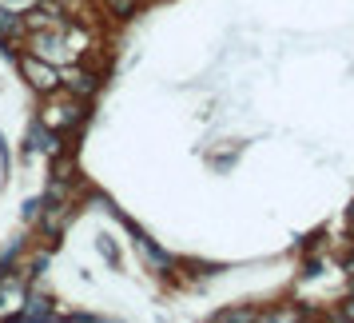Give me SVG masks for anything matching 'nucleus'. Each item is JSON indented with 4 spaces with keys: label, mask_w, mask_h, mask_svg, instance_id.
Listing matches in <instances>:
<instances>
[{
    "label": "nucleus",
    "mask_w": 354,
    "mask_h": 323,
    "mask_svg": "<svg viewBox=\"0 0 354 323\" xmlns=\"http://www.w3.org/2000/svg\"><path fill=\"white\" fill-rule=\"evenodd\" d=\"M84 120V104L72 92L68 96H52V104L40 112V124H48V128H56V132H64V128H76Z\"/></svg>",
    "instance_id": "obj_1"
},
{
    "label": "nucleus",
    "mask_w": 354,
    "mask_h": 323,
    "mask_svg": "<svg viewBox=\"0 0 354 323\" xmlns=\"http://www.w3.org/2000/svg\"><path fill=\"white\" fill-rule=\"evenodd\" d=\"M20 72H24V80L32 84L36 92H44V96H52V92L60 88V72H56L48 60H40V56H24V60H20Z\"/></svg>",
    "instance_id": "obj_2"
},
{
    "label": "nucleus",
    "mask_w": 354,
    "mask_h": 323,
    "mask_svg": "<svg viewBox=\"0 0 354 323\" xmlns=\"http://www.w3.org/2000/svg\"><path fill=\"white\" fill-rule=\"evenodd\" d=\"M32 56L48 60V64H60V60H68L64 33H60V28H40V33H32Z\"/></svg>",
    "instance_id": "obj_3"
},
{
    "label": "nucleus",
    "mask_w": 354,
    "mask_h": 323,
    "mask_svg": "<svg viewBox=\"0 0 354 323\" xmlns=\"http://www.w3.org/2000/svg\"><path fill=\"white\" fill-rule=\"evenodd\" d=\"M60 84H64L68 92L76 100H88V96H96V88H100V80L88 72V68H80V64H72V68H64L60 72Z\"/></svg>",
    "instance_id": "obj_4"
},
{
    "label": "nucleus",
    "mask_w": 354,
    "mask_h": 323,
    "mask_svg": "<svg viewBox=\"0 0 354 323\" xmlns=\"http://www.w3.org/2000/svg\"><path fill=\"white\" fill-rule=\"evenodd\" d=\"M20 304H24V283H20L17 275H0V311H12L17 315L20 311Z\"/></svg>",
    "instance_id": "obj_5"
},
{
    "label": "nucleus",
    "mask_w": 354,
    "mask_h": 323,
    "mask_svg": "<svg viewBox=\"0 0 354 323\" xmlns=\"http://www.w3.org/2000/svg\"><path fill=\"white\" fill-rule=\"evenodd\" d=\"M28 140H32V152H44V156H60V148H64L60 144V132L48 128V124H36Z\"/></svg>",
    "instance_id": "obj_6"
},
{
    "label": "nucleus",
    "mask_w": 354,
    "mask_h": 323,
    "mask_svg": "<svg viewBox=\"0 0 354 323\" xmlns=\"http://www.w3.org/2000/svg\"><path fill=\"white\" fill-rule=\"evenodd\" d=\"M64 33V49H68V60H80L88 52V33L84 28H60Z\"/></svg>",
    "instance_id": "obj_7"
},
{
    "label": "nucleus",
    "mask_w": 354,
    "mask_h": 323,
    "mask_svg": "<svg viewBox=\"0 0 354 323\" xmlns=\"http://www.w3.org/2000/svg\"><path fill=\"white\" fill-rule=\"evenodd\" d=\"M24 304H28V307H20V311H17L20 320H28V323H32V320H52V307H48V299H36V295H24Z\"/></svg>",
    "instance_id": "obj_8"
},
{
    "label": "nucleus",
    "mask_w": 354,
    "mask_h": 323,
    "mask_svg": "<svg viewBox=\"0 0 354 323\" xmlns=\"http://www.w3.org/2000/svg\"><path fill=\"white\" fill-rule=\"evenodd\" d=\"M24 33V20L20 12H8V8H0V40H12V36Z\"/></svg>",
    "instance_id": "obj_9"
},
{
    "label": "nucleus",
    "mask_w": 354,
    "mask_h": 323,
    "mask_svg": "<svg viewBox=\"0 0 354 323\" xmlns=\"http://www.w3.org/2000/svg\"><path fill=\"white\" fill-rule=\"evenodd\" d=\"M108 8H112L115 17H131L136 12V0H108Z\"/></svg>",
    "instance_id": "obj_10"
},
{
    "label": "nucleus",
    "mask_w": 354,
    "mask_h": 323,
    "mask_svg": "<svg viewBox=\"0 0 354 323\" xmlns=\"http://www.w3.org/2000/svg\"><path fill=\"white\" fill-rule=\"evenodd\" d=\"M36 0H0V8H8V12H28Z\"/></svg>",
    "instance_id": "obj_11"
},
{
    "label": "nucleus",
    "mask_w": 354,
    "mask_h": 323,
    "mask_svg": "<svg viewBox=\"0 0 354 323\" xmlns=\"http://www.w3.org/2000/svg\"><path fill=\"white\" fill-rule=\"evenodd\" d=\"M219 320H235V323H243V320H259V311H223V315H219Z\"/></svg>",
    "instance_id": "obj_12"
},
{
    "label": "nucleus",
    "mask_w": 354,
    "mask_h": 323,
    "mask_svg": "<svg viewBox=\"0 0 354 323\" xmlns=\"http://www.w3.org/2000/svg\"><path fill=\"white\" fill-rule=\"evenodd\" d=\"M351 220H354V204H351Z\"/></svg>",
    "instance_id": "obj_13"
}]
</instances>
